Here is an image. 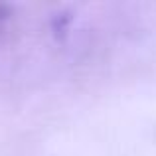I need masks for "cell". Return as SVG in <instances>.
Here are the masks:
<instances>
[{
    "label": "cell",
    "mask_w": 156,
    "mask_h": 156,
    "mask_svg": "<svg viewBox=\"0 0 156 156\" xmlns=\"http://www.w3.org/2000/svg\"><path fill=\"white\" fill-rule=\"evenodd\" d=\"M8 18H10V6L0 2V30H2V26L6 24Z\"/></svg>",
    "instance_id": "cell-1"
}]
</instances>
